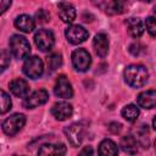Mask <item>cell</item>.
I'll return each instance as SVG.
<instances>
[{
	"instance_id": "5",
	"label": "cell",
	"mask_w": 156,
	"mask_h": 156,
	"mask_svg": "<svg viewBox=\"0 0 156 156\" xmlns=\"http://www.w3.org/2000/svg\"><path fill=\"white\" fill-rule=\"evenodd\" d=\"M34 43L39 50L45 52L50 51L55 44V35L49 29H45V28L38 29L34 34Z\"/></svg>"
},
{
	"instance_id": "15",
	"label": "cell",
	"mask_w": 156,
	"mask_h": 156,
	"mask_svg": "<svg viewBox=\"0 0 156 156\" xmlns=\"http://www.w3.org/2000/svg\"><path fill=\"white\" fill-rule=\"evenodd\" d=\"M136 102L140 107L150 110L156 107V90H146V91H141L138 96H136Z\"/></svg>"
},
{
	"instance_id": "25",
	"label": "cell",
	"mask_w": 156,
	"mask_h": 156,
	"mask_svg": "<svg viewBox=\"0 0 156 156\" xmlns=\"http://www.w3.org/2000/svg\"><path fill=\"white\" fill-rule=\"evenodd\" d=\"M12 106V101L10 99V96L7 95V93L5 90H1V107H0V113L4 115L9 110H11Z\"/></svg>"
},
{
	"instance_id": "18",
	"label": "cell",
	"mask_w": 156,
	"mask_h": 156,
	"mask_svg": "<svg viewBox=\"0 0 156 156\" xmlns=\"http://www.w3.org/2000/svg\"><path fill=\"white\" fill-rule=\"evenodd\" d=\"M15 27L23 33H30L35 27V21L29 15H20L15 20Z\"/></svg>"
},
{
	"instance_id": "24",
	"label": "cell",
	"mask_w": 156,
	"mask_h": 156,
	"mask_svg": "<svg viewBox=\"0 0 156 156\" xmlns=\"http://www.w3.org/2000/svg\"><path fill=\"white\" fill-rule=\"evenodd\" d=\"M61 65H62V58H61L60 54H52L48 57V67H49L50 72H54Z\"/></svg>"
},
{
	"instance_id": "31",
	"label": "cell",
	"mask_w": 156,
	"mask_h": 156,
	"mask_svg": "<svg viewBox=\"0 0 156 156\" xmlns=\"http://www.w3.org/2000/svg\"><path fill=\"white\" fill-rule=\"evenodd\" d=\"M108 129L112 132V133H119V130L122 129V124L121 123H116V122H113V123H110L108 124Z\"/></svg>"
},
{
	"instance_id": "20",
	"label": "cell",
	"mask_w": 156,
	"mask_h": 156,
	"mask_svg": "<svg viewBox=\"0 0 156 156\" xmlns=\"http://www.w3.org/2000/svg\"><path fill=\"white\" fill-rule=\"evenodd\" d=\"M121 147L124 152L129 155H134L138 152V141L132 135H126L121 139Z\"/></svg>"
},
{
	"instance_id": "17",
	"label": "cell",
	"mask_w": 156,
	"mask_h": 156,
	"mask_svg": "<svg viewBox=\"0 0 156 156\" xmlns=\"http://www.w3.org/2000/svg\"><path fill=\"white\" fill-rule=\"evenodd\" d=\"M126 26H127V30L129 33L130 37L133 38H140L144 33V23L140 18L136 17H130L126 21Z\"/></svg>"
},
{
	"instance_id": "28",
	"label": "cell",
	"mask_w": 156,
	"mask_h": 156,
	"mask_svg": "<svg viewBox=\"0 0 156 156\" xmlns=\"http://www.w3.org/2000/svg\"><path fill=\"white\" fill-rule=\"evenodd\" d=\"M35 17H37V20H38V22H39V23H46V22H49L50 15H49L45 10L40 9V10L35 13Z\"/></svg>"
},
{
	"instance_id": "22",
	"label": "cell",
	"mask_w": 156,
	"mask_h": 156,
	"mask_svg": "<svg viewBox=\"0 0 156 156\" xmlns=\"http://www.w3.org/2000/svg\"><path fill=\"white\" fill-rule=\"evenodd\" d=\"M124 2L122 1H110L106 4L105 12L108 15H119L124 12Z\"/></svg>"
},
{
	"instance_id": "2",
	"label": "cell",
	"mask_w": 156,
	"mask_h": 156,
	"mask_svg": "<svg viewBox=\"0 0 156 156\" xmlns=\"http://www.w3.org/2000/svg\"><path fill=\"white\" fill-rule=\"evenodd\" d=\"M9 46H10V52L15 58L22 60L28 57L30 54V44L24 37L20 34H15L10 38Z\"/></svg>"
},
{
	"instance_id": "33",
	"label": "cell",
	"mask_w": 156,
	"mask_h": 156,
	"mask_svg": "<svg viewBox=\"0 0 156 156\" xmlns=\"http://www.w3.org/2000/svg\"><path fill=\"white\" fill-rule=\"evenodd\" d=\"M152 127H154V129L156 130V116H155V118L152 119Z\"/></svg>"
},
{
	"instance_id": "9",
	"label": "cell",
	"mask_w": 156,
	"mask_h": 156,
	"mask_svg": "<svg viewBox=\"0 0 156 156\" xmlns=\"http://www.w3.org/2000/svg\"><path fill=\"white\" fill-rule=\"evenodd\" d=\"M54 93L56 96L62 98V99H71L73 98V88L67 79L66 76L61 74L57 77L55 87H54Z\"/></svg>"
},
{
	"instance_id": "21",
	"label": "cell",
	"mask_w": 156,
	"mask_h": 156,
	"mask_svg": "<svg viewBox=\"0 0 156 156\" xmlns=\"http://www.w3.org/2000/svg\"><path fill=\"white\" fill-rule=\"evenodd\" d=\"M122 117L128 121V122H135L140 115V111H139V107L136 105H133V104H129V105H126L122 111Z\"/></svg>"
},
{
	"instance_id": "10",
	"label": "cell",
	"mask_w": 156,
	"mask_h": 156,
	"mask_svg": "<svg viewBox=\"0 0 156 156\" xmlns=\"http://www.w3.org/2000/svg\"><path fill=\"white\" fill-rule=\"evenodd\" d=\"M49 100V93L45 89H39L33 91L23 100V107L26 108H35L40 105H44Z\"/></svg>"
},
{
	"instance_id": "23",
	"label": "cell",
	"mask_w": 156,
	"mask_h": 156,
	"mask_svg": "<svg viewBox=\"0 0 156 156\" xmlns=\"http://www.w3.org/2000/svg\"><path fill=\"white\" fill-rule=\"evenodd\" d=\"M149 132H147V126H141L138 130H136V135L134 136L135 140L141 144L144 147H147L149 145Z\"/></svg>"
},
{
	"instance_id": "1",
	"label": "cell",
	"mask_w": 156,
	"mask_h": 156,
	"mask_svg": "<svg viewBox=\"0 0 156 156\" xmlns=\"http://www.w3.org/2000/svg\"><path fill=\"white\" fill-rule=\"evenodd\" d=\"M123 77L126 83L132 88L143 87L149 78V72L143 65H129L126 67L123 72Z\"/></svg>"
},
{
	"instance_id": "34",
	"label": "cell",
	"mask_w": 156,
	"mask_h": 156,
	"mask_svg": "<svg viewBox=\"0 0 156 156\" xmlns=\"http://www.w3.org/2000/svg\"><path fill=\"white\" fill-rule=\"evenodd\" d=\"M154 15H155V18H156V6L154 7Z\"/></svg>"
},
{
	"instance_id": "30",
	"label": "cell",
	"mask_w": 156,
	"mask_h": 156,
	"mask_svg": "<svg viewBox=\"0 0 156 156\" xmlns=\"http://www.w3.org/2000/svg\"><path fill=\"white\" fill-rule=\"evenodd\" d=\"M78 156H94V150L91 146H84L78 154Z\"/></svg>"
},
{
	"instance_id": "13",
	"label": "cell",
	"mask_w": 156,
	"mask_h": 156,
	"mask_svg": "<svg viewBox=\"0 0 156 156\" xmlns=\"http://www.w3.org/2000/svg\"><path fill=\"white\" fill-rule=\"evenodd\" d=\"M9 88H10V91L17 98H24L26 99L28 96V94H29V85L22 78L12 79L10 82V84H9Z\"/></svg>"
},
{
	"instance_id": "11",
	"label": "cell",
	"mask_w": 156,
	"mask_h": 156,
	"mask_svg": "<svg viewBox=\"0 0 156 156\" xmlns=\"http://www.w3.org/2000/svg\"><path fill=\"white\" fill-rule=\"evenodd\" d=\"M51 113L57 121H66L73 113V107L66 101H58L51 107Z\"/></svg>"
},
{
	"instance_id": "19",
	"label": "cell",
	"mask_w": 156,
	"mask_h": 156,
	"mask_svg": "<svg viewBox=\"0 0 156 156\" xmlns=\"http://www.w3.org/2000/svg\"><path fill=\"white\" fill-rule=\"evenodd\" d=\"M98 155L99 156H117L118 155V147L115 141L111 139H104L98 147Z\"/></svg>"
},
{
	"instance_id": "16",
	"label": "cell",
	"mask_w": 156,
	"mask_h": 156,
	"mask_svg": "<svg viewBox=\"0 0 156 156\" xmlns=\"http://www.w3.org/2000/svg\"><path fill=\"white\" fill-rule=\"evenodd\" d=\"M58 9V16L62 20V22L65 23H72L76 20V9L72 4L69 2H60L57 5Z\"/></svg>"
},
{
	"instance_id": "29",
	"label": "cell",
	"mask_w": 156,
	"mask_h": 156,
	"mask_svg": "<svg viewBox=\"0 0 156 156\" xmlns=\"http://www.w3.org/2000/svg\"><path fill=\"white\" fill-rule=\"evenodd\" d=\"M141 48V45L139 44V43H133L130 46H129V51H130V54H133L134 56H138L139 54H140V49Z\"/></svg>"
},
{
	"instance_id": "6",
	"label": "cell",
	"mask_w": 156,
	"mask_h": 156,
	"mask_svg": "<svg viewBox=\"0 0 156 156\" xmlns=\"http://www.w3.org/2000/svg\"><path fill=\"white\" fill-rule=\"evenodd\" d=\"M72 65L76 71L85 72L91 65V56L85 49H77L72 52Z\"/></svg>"
},
{
	"instance_id": "27",
	"label": "cell",
	"mask_w": 156,
	"mask_h": 156,
	"mask_svg": "<svg viewBox=\"0 0 156 156\" xmlns=\"http://www.w3.org/2000/svg\"><path fill=\"white\" fill-rule=\"evenodd\" d=\"M9 65H10V52L6 49H4L1 51V72H4Z\"/></svg>"
},
{
	"instance_id": "32",
	"label": "cell",
	"mask_w": 156,
	"mask_h": 156,
	"mask_svg": "<svg viewBox=\"0 0 156 156\" xmlns=\"http://www.w3.org/2000/svg\"><path fill=\"white\" fill-rule=\"evenodd\" d=\"M11 6V1H7V0H2V1H0V12L1 13H4L6 10H7V7H10Z\"/></svg>"
},
{
	"instance_id": "8",
	"label": "cell",
	"mask_w": 156,
	"mask_h": 156,
	"mask_svg": "<svg viewBox=\"0 0 156 156\" xmlns=\"http://www.w3.org/2000/svg\"><path fill=\"white\" fill-rule=\"evenodd\" d=\"M65 35H66L67 40H68L71 44L77 45V44L84 43V41L88 39L89 33H88V30H87L84 27H82V26H79V24H72V26H69V27L66 29Z\"/></svg>"
},
{
	"instance_id": "3",
	"label": "cell",
	"mask_w": 156,
	"mask_h": 156,
	"mask_svg": "<svg viewBox=\"0 0 156 156\" xmlns=\"http://www.w3.org/2000/svg\"><path fill=\"white\" fill-rule=\"evenodd\" d=\"M24 123H26V116L23 113H13L2 122V132L6 135L12 136L23 128Z\"/></svg>"
},
{
	"instance_id": "14",
	"label": "cell",
	"mask_w": 156,
	"mask_h": 156,
	"mask_svg": "<svg viewBox=\"0 0 156 156\" xmlns=\"http://www.w3.org/2000/svg\"><path fill=\"white\" fill-rule=\"evenodd\" d=\"M93 48L99 57H105L108 52V38L105 33H98L93 39Z\"/></svg>"
},
{
	"instance_id": "26",
	"label": "cell",
	"mask_w": 156,
	"mask_h": 156,
	"mask_svg": "<svg viewBox=\"0 0 156 156\" xmlns=\"http://www.w3.org/2000/svg\"><path fill=\"white\" fill-rule=\"evenodd\" d=\"M145 27L151 37H156V18L155 17H147L145 21Z\"/></svg>"
},
{
	"instance_id": "35",
	"label": "cell",
	"mask_w": 156,
	"mask_h": 156,
	"mask_svg": "<svg viewBox=\"0 0 156 156\" xmlns=\"http://www.w3.org/2000/svg\"><path fill=\"white\" fill-rule=\"evenodd\" d=\"M155 149H156V141H155Z\"/></svg>"
},
{
	"instance_id": "7",
	"label": "cell",
	"mask_w": 156,
	"mask_h": 156,
	"mask_svg": "<svg viewBox=\"0 0 156 156\" xmlns=\"http://www.w3.org/2000/svg\"><path fill=\"white\" fill-rule=\"evenodd\" d=\"M66 138L68 139L69 144L74 147L79 146L84 138V127L82 123H72L71 126L63 129Z\"/></svg>"
},
{
	"instance_id": "4",
	"label": "cell",
	"mask_w": 156,
	"mask_h": 156,
	"mask_svg": "<svg viewBox=\"0 0 156 156\" xmlns=\"http://www.w3.org/2000/svg\"><path fill=\"white\" fill-rule=\"evenodd\" d=\"M23 73L32 79L39 78L44 72V63L40 57L38 56H29L23 63Z\"/></svg>"
},
{
	"instance_id": "12",
	"label": "cell",
	"mask_w": 156,
	"mask_h": 156,
	"mask_svg": "<svg viewBox=\"0 0 156 156\" xmlns=\"http://www.w3.org/2000/svg\"><path fill=\"white\" fill-rule=\"evenodd\" d=\"M66 151L65 144H43L38 150V156H65Z\"/></svg>"
}]
</instances>
